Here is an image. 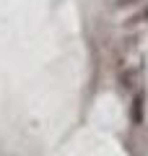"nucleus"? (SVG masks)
Segmentation results:
<instances>
[{"instance_id":"1","label":"nucleus","mask_w":148,"mask_h":156,"mask_svg":"<svg viewBox=\"0 0 148 156\" xmlns=\"http://www.w3.org/2000/svg\"><path fill=\"white\" fill-rule=\"evenodd\" d=\"M117 83H120V89L122 91H132L135 94L138 89H140V70H138L135 65H130V68H120V73H117Z\"/></svg>"},{"instance_id":"2","label":"nucleus","mask_w":148,"mask_h":156,"mask_svg":"<svg viewBox=\"0 0 148 156\" xmlns=\"http://www.w3.org/2000/svg\"><path fill=\"white\" fill-rule=\"evenodd\" d=\"M143 115H146V96H143V91L138 89L135 96H132V107H130V120H132V125H140V122H143Z\"/></svg>"},{"instance_id":"3","label":"nucleus","mask_w":148,"mask_h":156,"mask_svg":"<svg viewBox=\"0 0 148 156\" xmlns=\"http://www.w3.org/2000/svg\"><path fill=\"white\" fill-rule=\"evenodd\" d=\"M132 3H140V0H117V5H132Z\"/></svg>"}]
</instances>
